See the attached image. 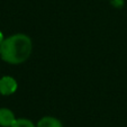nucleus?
I'll use <instances>...</instances> for the list:
<instances>
[{
    "label": "nucleus",
    "mask_w": 127,
    "mask_h": 127,
    "mask_svg": "<svg viewBox=\"0 0 127 127\" xmlns=\"http://www.w3.org/2000/svg\"><path fill=\"white\" fill-rule=\"evenodd\" d=\"M33 51V43L26 34H14L0 45V58L12 65L26 62Z\"/></svg>",
    "instance_id": "f257e3e1"
},
{
    "label": "nucleus",
    "mask_w": 127,
    "mask_h": 127,
    "mask_svg": "<svg viewBox=\"0 0 127 127\" xmlns=\"http://www.w3.org/2000/svg\"><path fill=\"white\" fill-rule=\"evenodd\" d=\"M17 88H18V83L16 79H14L12 77L6 75L0 79V95L2 96L14 95L17 91Z\"/></svg>",
    "instance_id": "f03ea898"
},
{
    "label": "nucleus",
    "mask_w": 127,
    "mask_h": 127,
    "mask_svg": "<svg viewBox=\"0 0 127 127\" xmlns=\"http://www.w3.org/2000/svg\"><path fill=\"white\" fill-rule=\"evenodd\" d=\"M17 118L15 114L8 108H0V126L1 127H12Z\"/></svg>",
    "instance_id": "7ed1b4c3"
},
{
    "label": "nucleus",
    "mask_w": 127,
    "mask_h": 127,
    "mask_svg": "<svg viewBox=\"0 0 127 127\" xmlns=\"http://www.w3.org/2000/svg\"><path fill=\"white\" fill-rule=\"evenodd\" d=\"M36 127H63V125L58 118L52 116H45L38 120Z\"/></svg>",
    "instance_id": "20e7f679"
},
{
    "label": "nucleus",
    "mask_w": 127,
    "mask_h": 127,
    "mask_svg": "<svg viewBox=\"0 0 127 127\" xmlns=\"http://www.w3.org/2000/svg\"><path fill=\"white\" fill-rule=\"evenodd\" d=\"M12 127H36L32 120L27 119V118H18L16 122L14 123Z\"/></svg>",
    "instance_id": "39448f33"
},
{
    "label": "nucleus",
    "mask_w": 127,
    "mask_h": 127,
    "mask_svg": "<svg viewBox=\"0 0 127 127\" xmlns=\"http://www.w3.org/2000/svg\"><path fill=\"white\" fill-rule=\"evenodd\" d=\"M5 41V38H3V34L1 33V32H0V45H1V44H2V42Z\"/></svg>",
    "instance_id": "423d86ee"
}]
</instances>
